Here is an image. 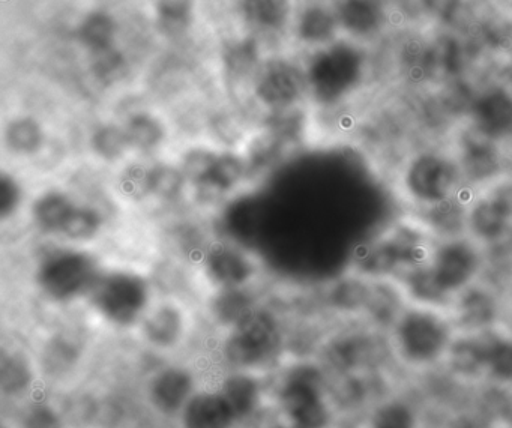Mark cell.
Listing matches in <instances>:
<instances>
[{
    "mask_svg": "<svg viewBox=\"0 0 512 428\" xmlns=\"http://www.w3.org/2000/svg\"><path fill=\"white\" fill-rule=\"evenodd\" d=\"M455 335L448 310L407 302L389 328V347L404 367L430 370L445 362Z\"/></svg>",
    "mask_w": 512,
    "mask_h": 428,
    "instance_id": "6da1fadb",
    "label": "cell"
},
{
    "mask_svg": "<svg viewBox=\"0 0 512 428\" xmlns=\"http://www.w3.org/2000/svg\"><path fill=\"white\" fill-rule=\"evenodd\" d=\"M281 347L277 317L254 308L230 328L224 341V356L236 368H254L271 361Z\"/></svg>",
    "mask_w": 512,
    "mask_h": 428,
    "instance_id": "ba28073f",
    "label": "cell"
},
{
    "mask_svg": "<svg viewBox=\"0 0 512 428\" xmlns=\"http://www.w3.org/2000/svg\"><path fill=\"white\" fill-rule=\"evenodd\" d=\"M337 19L322 7L305 10L299 19L298 35L307 44H325L334 38Z\"/></svg>",
    "mask_w": 512,
    "mask_h": 428,
    "instance_id": "e575fe53",
    "label": "cell"
},
{
    "mask_svg": "<svg viewBox=\"0 0 512 428\" xmlns=\"http://www.w3.org/2000/svg\"><path fill=\"white\" fill-rule=\"evenodd\" d=\"M286 145L287 143L281 140L277 134L272 133L271 130L257 136L250 143V148H248L247 155L244 157L247 161L250 176L274 167V164L283 155L284 146Z\"/></svg>",
    "mask_w": 512,
    "mask_h": 428,
    "instance_id": "836d02e7",
    "label": "cell"
},
{
    "mask_svg": "<svg viewBox=\"0 0 512 428\" xmlns=\"http://www.w3.org/2000/svg\"><path fill=\"white\" fill-rule=\"evenodd\" d=\"M221 394L229 401L238 419L253 415L260 403L259 382L250 374L236 373L227 377L221 386Z\"/></svg>",
    "mask_w": 512,
    "mask_h": 428,
    "instance_id": "484cf974",
    "label": "cell"
},
{
    "mask_svg": "<svg viewBox=\"0 0 512 428\" xmlns=\"http://www.w3.org/2000/svg\"><path fill=\"white\" fill-rule=\"evenodd\" d=\"M32 368L19 353H11L2 361V388L8 394H20L32 383Z\"/></svg>",
    "mask_w": 512,
    "mask_h": 428,
    "instance_id": "ab89813d",
    "label": "cell"
},
{
    "mask_svg": "<svg viewBox=\"0 0 512 428\" xmlns=\"http://www.w3.org/2000/svg\"><path fill=\"white\" fill-rule=\"evenodd\" d=\"M76 206L77 203L74 202L73 197L65 191H43L32 202V223L41 233L59 236Z\"/></svg>",
    "mask_w": 512,
    "mask_h": 428,
    "instance_id": "44dd1931",
    "label": "cell"
},
{
    "mask_svg": "<svg viewBox=\"0 0 512 428\" xmlns=\"http://www.w3.org/2000/svg\"><path fill=\"white\" fill-rule=\"evenodd\" d=\"M368 428H419L418 416L403 400H386L377 404Z\"/></svg>",
    "mask_w": 512,
    "mask_h": 428,
    "instance_id": "d590c367",
    "label": "cell"
},
{
    "mask_svg": "<svg viewBox=\"0 0 512 428\" xmlns=\"http://www.w3.org/2000/svg\"><path fill=\"white\" fill-rule=\"evenodd\" d=\"M487 251L467 235L437 239L424 262L425 271L440 298L451 307L458 293L481 280Z\"/></svg>",
    "mask_w": 512,
    "mask_h": 428,
    "instance_id": "277c9868",
    "label": "cell"
},
{
    "mask_svg": "<svg viewBox=\"0 0 512 428\" xmlns=\"http://www.w3.org/2000/svg\"><path fill=\"white\" fill-rule=\"evenodd\" d=\"M194 394L193 376L181 367L161 370L149 385V398L155 409L164 415L181 413Z\"/></svg>",
    "mask_w": 512,
    "mask_h": 428,
    "instance_id": "2e32d148",
    "label": "cell"
},
{
    "mask_svg": "<svg viewBox=\"0 0 512 428\" xmlns=\"http://www.w3.org/2000/svg\"><path fill=\"white\" fill-rule=\"evenodd\" d=\"M365 73L362 53L349 44H334L317 52L305 71L307 89L317 103L332 106L349 97Z\"/></svg>",
    "mask_w": 512,
    "mask_h": 428,
    "instance_id": "8992f818",
    "label": "cell"
},
{
    "mask_svg": "<svg viewBox=\"0 0 512 428\" xmlns=\"http://www.w3.org/2000/svg\"><path fill=\"white\" fill-rule=\"evenodd\" d=\"M25 200V190L22 182L11 175V173H2L0 178V214L4 220H10L22 208Z\"/></svg>",
    "mask_w": 512,
    "mask_h": 428,
    "instance_id": "b9f144b4",
    "label": "cell"
},
{
    "mask_svg": "<svg viewBox=\"0 0 512 428\" xmlns=\"http://www.w3.org/2000/svg\"><path fill=\"white\" fill-rule=\"evenodd\" d=\"M472 191L466 190L454 199L446 200L433 208L416 211L415 217L427 227L436 239L466 235L467 205Z\"/></svg>",
    "mask_w": 512,
    "mask_h": 428,
    "instance_id": "d6986e66",
    "label": "cell"
},
{
    "mask_svg": "<svg viewBox=\"0 0 512 428\" xmlns=\"http://www.w3.org/2000/svg\"><path fill=\"white\" fill-rule=\"evenodd\" d=\"M253 296L248 295L244 287L241 289H221L212 302V313L223 325L232 328L242 317L254 310Z\"/></svg>",
    "mask_w": 512,
    "mask_h": 428,
    "instance_id": "d6a6232c",
    "label": "cell"
},
{
    "mask_svg": "<svg viewBox=\"0 0 512 428\" xmlns=\"http://www.w3.org/2000/svg\"><path fill=\"white\" fill-rule=\"evenodd\" d=\"M88 298L103 319L128 328L145 317L151 301V287L148 280L136 272H101Z\"/></svg>",
    "mask_w": 512,
    "mask_h": 428,
    "instance_id": "52a82bcc",
    "label": "cell"
},
{
    "mask_svg": "<svg viewBox=\"0 0 512 428\" xmlns=\"http://www.w3.org/2000/svg\"><path fill=\"white\" fill-rule=\"evenodd\" d=\"M187 185V178L179 166L161 163L149 167L151 196L161 202L170 203L181 199Z\"/></svg>",
    "mask_w": 512,
    "mask_h": 428,
    "instance_id": "1f68e13d",
    "label": "cell"
},
{
    "mask_svg": "<svg viewBox=\"0 0 512 428\" xmlns=\"http://www.w3.org/2000/svg\"><path fill=\"white\" fill-rule=\"evenodd\" d=\"M424 2L428 13L443 22L454 20L463 5L461 0H424Z\"/></svg>",
    "mask_w": 512,
    "mask_h": 428,
    "instance_id": "f6af8a7d",
    "label": "cell"
},
{
    "mask_svg": "<svg viewBox=\"0 0 512 428\" xmlns=\"http://www.w3.org/2000/svg\"><path fill=\"white\" fill-rule=\"evenodd\" d=\"M280 403L292 428H328L331 422L322 374L316 368L293 370L281 388Z\"/></svg>",
    "mask_w": 512,
    "mask_h": 428,
    "instance_id": "9c48e42d",
    "label": "cell"
},
{
    "mask_svg": "<svg viewBox=\"0 0 512 428\" xmlns=\"http://www.w3.org/2000/svg\"><path fill=\"white\" fill-rule=\"evenodd\" d=\"M25 428H62L61 418L50 407H34L26 415Z\"/></svg>",
    "mask_w": 512,
    "mask_h": 428,
    "instance_id": "ee69618b",
    "label": "cell"
},
{
    "mask_svg": "<svg viewBox=\"0 0 512 428\" xmlns=\"http://www.w3.org/2000/svg\"><path fill=\"white\" fill-rule=\"evenodd\" d=\"M464 185L469 191H479L496 182L506 172L505 157L499 143L470 128L460 137L455 152Z\"/></svg>",
    "mask_w": 512,
    "mask_h": 428,
    "instance_id": "30bf717a",
    "label": "cell"
},
{
    "mask_svg": "<svg viewBox=\"0 0 512 428\" xmlns=\"http://www.w3.org/2000/svg\"><path fill=\"white\" fill-rule=\"evenodd\" d=\"M487 331L455 335L451 349L443 362L452 376L463 380L485 379Z\"/></svg>",
    "mask_w": 512,
    "mask_h": 428,
    "instance_id": "e0dca14e",
    "label": "cell"
},
{
    "mask_svg": "<svg viewBox=\"0 0 512 428\" xmlns=\"http://www.w3.org/2000/svg\"><path fill=\"white\" fill-rule=\"evenodd\" d=\"M44 140L40 122L28 116L13 119L5 128V145L17 157H34L43 149Z\"/></svg>",
    "mask_w": 512,
    "mask_h": 428,
    "instance_id": "d4e9b609",
    "label": "cell"
},
{
    "mask_svg": "<svg viewBox=\"0 0 512 428\" xmlns=\"http://www.w3.org/2000/svg\"><path fill=\"white\" fill-rule=\"evenodd\" d=\"M245 19L263 31H280L290 14L289 0H242Z\"/></svg>",
    "mask_w": 512,
    "mask_h": 428,
    "instance_id": "83f0119b",
    "label": "cell"
},
{
    "mask_svg": "<svg viewBox=\"0 0 512 428\" xmlns=\"http://www.w3.org/2000/svg\"><path fill=\"white\" fill-rule=\"evenodd\" d=\"M119 193L130 202H142L151 196L149 187V167L142 164H131L122 170L118 178Z\"/></svg>",
    "mask_w": 512,
    "mask_h": 428,
    "instance_id": "60d3db41",
    "label": "cell"
},
{
    "mask_svg": "<svg viewBox=\"0 0 512 428\" xmlns=\"http://www.w3.org/2000/svg\"><path fill=\"white\" fill-rule=\"evenodd\" d=\"M259 50L254 40H241L230 44L224 52V67L233 80H244L256 70Z\"/></svg>",
    "mask_w": 512,
    "mask_h": 428,
    "instance_id": "8d00e7d4",
    "label": "cell"
},
{
    "mask_svg": "<svg viewBox=\"0 0 512 428\" xmlns=\"http://www.w3.org/2000/svg\"><path fill=\"white\" fill-rule=\"evenodd\" d=\"M508 80H509V86H511V91H512V65H511V67H509Z\"/></svg>",
    "mask_w": 512,
    "mask_h": 428,
    "instance_id": "bcb514c9",
    "label": "cell"
},
{
    "mask_svg": "<svg viewBox=\"0 0 512 428\" xmlns=\"http://www.w3.org/2000/svg\"><path fill=\"white\" fill-rule=\"evenodd\" d=\"M80 43L91 50L94 55L113 49L116 37V23L109 14L97 13L89 14L83 19L82 25L77 31Z\"/></svg>",
    "mask_w": 512,
    "mask_h": 428,
    "instance_id": "f1b7e54d",
    "label": "cell"
},
{
    "mask_svg": "<svg viewBox=\"0 0 512 428\" xmlns=\"http://www.w3.org/2000/svg\"><path fill=\"white\" fill-rule=\"evenodd\" d=\"M158 23L169 35H179L193 22V4L190 0H161L158 5Z\"/></svg>",
    "mask_w": 512,
    "mask_h": 428,
    "instance_id": "74e56055",
    "label": "cell"
},
{
    "mask_svg": "<svg viewBox=\"0 0 512 428\" xmlns=\"http://www.w3.org/2000/svg\"><path fill=\"white\" fill-rule=\"evenodd\" d=\"M91 148L101 161L110 164L119 163L133 151L125 128L115 124L100 125L92 134Z\"/></svg>",
    "mask_w": 512,
    "mask_h": 428,
    "instance_id": "f546056e",
    "label": "cell"
},
{
    "mask_svg": "<svg viewBox=\"0 0 512 428\" xmlns=\"http://www.w3.org/2000/svg\"><path fill=\"white\" fill-rule=\"evenodd\" d=\"M203 271L218 289H241L256 274V263L247 251L230 242H214L203 251Z\"/></svg>",
    "mask_w": 512,
    "mask_h": 428,
    "instance_id": "5bb4252c",
    "label": "cell"
},
{
    "mask_svg": "<svg viewBox=\"0 0 512 428\" xmlns=\"http://www.w3.org/2000/svg\"><path fill=\"white\" fill-rule=\"evenodd\" d=\"M185 319L173 304H161L142 319V334L157 349H172L184 335Z\"/></svg>",
    "mask_w": 512,
    "mask_h": 428,
    "instance_id": "ffe728a7",
    "label": "cell"
},
{
    "mask_svg": "<svg viewBox=\"0 0 512 428\" xmlns=\"http://www.w3.org/2000/svg\"><path fill=\"white\" fill-rule=\"evenodd\" d=\"M448 311L457 334L487 331L499 326V296L482 280L458 293Z\"/></svg>",
    "mask_w": 512,
    "mask_h": 428,
    "instance_id": "7c38bea8",
    "label": "cell"
},
{
    "mask_svg": "<svg viewBox=\"0 0 512 428\" xmlns=\"http://www.w3.org/2000/svg\"><path fill=\"white\" fill-rule=\"evenodd\" d=\"M485 379L499 386H512V332L500 326L487 331Z\"/></svg>",
    "mask_w": 512,
    "mask_h": 428,
    "instance_id": "603a6c76",
    "label": "cell"
},
{
    "mask_svg": "<svg viewBox=\"0 0 512 428\" xmlns=\"http://www.w3.org/2000/svg\"><path fill=\"white\" fill-rule=\"evenodd\" d=\"M124 67V59L113 49L95 55V76L103 80V82L110 83L118 80L121 77L122 71H124Z\"/></svg>",
    "mask_w": 512,
    "mask_h": 428,
    "instance_id": "7bdbcfd3",
    "label": "cell"
},
{
    "mask_svg": "<svg viewBox=\"0 0 512 428\" xmlns=\"http://www.w3.org/2000/svg\"><path fill=\"white\" fill-rule=\"evenodd\" d=\"M337 19L350 34L367 37L382 26L383 11L377 0H341Z\"/></svg>",
    "mask_w": 512,
    "mask_h": 428,
    "instance_id": "cb8c5ba5",
    "label": "cell"
},
{
    "mask_svg": "<svg viewBox=\"0 0 512 428\" xmlns=\"http://www.w3.org/2000/svg\"><path fill=\"white\" fill-rule=\"evenodd\" d=\"M104 217L97 208L91 205H80L77 203L73 214L68 218L65 226L62 227V238L68 241L82 244V242H91L98 238L104 227Z\"/></svg>",
    "mask_w": 512,
    "mask_h": 428,
    "instance_id": "4dcf8cb0",
    "label": "cell"
},
{
    "mask_svg": "<svg viewBox=\"0 0 512 428\" xmlns=\"http://www.w3.org/2000/svg\"><path fill=\"white\" fill-rule=\"evenodd\" d=\"M466 235L485 250L506 244L511 238L512 214L487 188L470 194Z\"/></svg>",
    "mask_w": 512,
    "mask_h": 428,
    "instance_id": "8fae6325",
    "label": "cell"
},
{
    "mask_svg": "<svg viewBox=\"0 0 512 428\" xmlns=\"http://www.w3.org/2000/svg\"><path fill=\"white\" fill-rule=\"evenodd\" d=\"M472 128L500 143L512 136V91L490 88L476 95L469 106Z\"/></svg>",
    "mask_w": 512,
    "mask_h": 428,
    "instance_id": "9a60e30c",
    "label": "cell"
},
{
    "mask_svg": "<svg viewBox=\"0 0 512 428\" xmlns=\"http://www.w3.org/2000/svg\"><path fill=\"white\" fill-rule=\"evenodd\" d=\"M436 241L416 217L395 221L359 248L353 274L367 280H395L406 269L427 262Z\"/></svg>",
    "mask_w": 512,
    "mask_h": 428,
    "instance_id": "7a4b0ae2",
    "label": "cell"
},
{
    "mask_svg": "<svg viewBox=\"0 0 512 428\" xmlns=\"http://www.w3.org/2000/svg\"><path fill=\"white\" fill-rule=\"evenodd\" d=\"M124 128L130 140L131 149L142 154L157 151L166 140V127L151 113H134Z\"/></svg>",
    "mask_w": 512,
    "mask_h": 428,
    "instance_id": "4316f807",
    "label": "cell"
},
{
    "mask_svg": "<svg viewBox=\"0 0 512 428\" xmlns=\"http://www.w3.org/2000/svg\"><path fill=\"white\" fill-rule=\"evenodd\" d=\"M307 89L305 74L287 61H272L263 67L256 80V97L274 112L289 110Z\"/></svg>",
    "mask_w": 512,
    "mask_h": 428,
    "instance_id": "4fadbf2b",
    "label": "cell"
},
{
    "mask_svg": "<svg viewBox=\"0 0 512 428\" xmlns=\"http://www.w3.org/2000/svg\"><path fill=\"white\" fill-rule=\"evenodd\" d=\"M217 155L218 152L206 148H191L190 151L182 155L179 167L187 178L188 185L197 190L205 184L206 178L217 160Z\"/></svg>",
    "mask_w": 512,
    "mask_h": 428,
    "instance_id": "f35d334b",
    "label": "cell"
},
{
    "mask_svg": "<svg viewBox=\"0 0 512 428\" xmlns=\"http://www.w3.org/2000/svg\"><path fill=\"white\" fill-rule=\"evenodd\" d=\"M101 271L97 259L79 248H58L44 254L35 271L41 292L55 302L88 296Z\"/></svg>",
    "mask_w": 512,
    "mask_h": 428,
    "instance_id": "5b68a950",
    "label": "cell"
},
{
    "mask_svg": "<svg viewBox=\"0 0 512 428\" xmlns=\"http://www.w3.org/2000/svg\"><path fill=\"white\" fill-rule=\"evenodd\" d=\"M235 412L221 392H197L182 409V428H232Z\"/></svg>",
    "mask_w": 512,
    "mask_h": 428,
    "instance_id": "ac0fdd59",
    "label": "cell"
},
{
    "mask_svg": "<svg viewBox=\"0 0 512 428\" xmlns=\"http://www.w3.org/2000/svg\"><path fill=\"white\" fill-rule=\"evenodd\" d=\"M250 178L247 161L235 152H218L217 160L197 191L208 197H223L238 191L245 179Z\"/></svg>",
    "mask_w": 512,
    "mask_h": 428,
    "instance_id": "7402d4cb",
    "label": "cell"
},
{
    "mask_svg": "<svg viewBox=\"0 0 512 428\" xmlns=\"http://www.w3.org/2000/svg\"><path fill=\"white\" fill-rule=\"evenodd\" d=\"M395 185L413 212L433 208L467 190L455 155L437 149L410 155L400 167Z\"/></svg>",
    "mask_w": 512,
    "mask_h": 428,
    "instance_id": "3957f363",
    "label": "cell"
}]
</instances>
